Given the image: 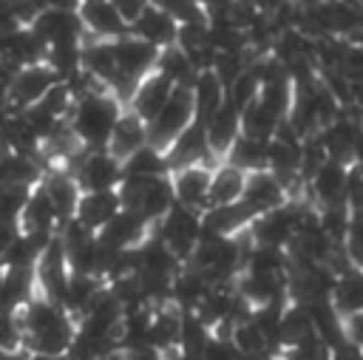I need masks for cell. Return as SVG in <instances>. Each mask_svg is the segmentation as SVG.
I'll use <instances>...</instances> for the list:
<instances>
[{"label":"cell","instance_id":"3","mask_svg":"<svg viewBox=\"0 0 363 360\" xmlns=\"http://www.w3.org/2000/svg\"><path fill=\"white\" fill-rule=\"evenodd\" d=\"M119 196H122V204L128 210H136L150 224H156L176 204L170 173H162V176H125L119 181Z\"/></svg>","mask_w":363,"mask_h":360},{"label":"cell","instance_id":"21","mask_svg":"<svg viewBox=\"0 0 363 360\" xmlns=\"http://www.w3.org/2000/svg\"><path fill=\"white\" fill-rule=\"evenodd\" d=\"M122 207L125 204H122L119 187H111V190H82L79 204H77V218L85 221L94 230H102Z\"/></svg>","mask_w":363,"mask_h":360},{"label":"cell","instance_id":"33","mask_svg":"<svg viewBox=\"0 0 363 360\" xmlns=\"http://www.w3.org/2000/svg\"><path fill=\"white\" fill-rule=\"evenodd\" d=\"M156 71L164 74L167 79H173L176 85H190L199 68H196V62L190 60V54H187L179 43H170V45H162V48H159Z\"/></svg>","mask_w":363,"mask_h":360},{"label":"cell","instance_id":"12","mask_svg":"<svg viewBox=\"0 0 363 360\" xmlns=\"http://www.w3.org/2000/svg\"><path fill=\"white\" fill-rule=\"evenodd\" d=\"M349 167L346 162L337 159H326L303 184V190L309 193V198L318 207L326 204H346V187H349Z\"/></svg>","mask_w":363,"mask_h":360},{"label":"cell","instance_id":"47","mask_svg":"<svg viewBox=\"0 0 363 360\" xmlns=\"http://www.w3.org/2000/svg\"><path fill=\"white\" fill-rule=\"evenodd\" d=\"M352 164L363 167V128H360V133H357V145H354V162H352Z\"/></svg>","mask_w":363,"mask_h":360},{"label":"cell","instance_id":"19","mask_svg":"<svg viewBox=\"0 0 363 360\" xmlns=\"http://www.w3.org/2000/svg\"><path fill=\"white\" fill-rule=\"evenodd\" d=\"M252 218H255V210L247 201L216 204L201 210V230L204 235H238L252 224Z\"/></svg>","mask_w":363,"mask_h":360},{"label":"cell","instance_id":"17","mask_svg":"<svg viewBox=\"0 0 363 360\" xmlns=\"http://www.w3.org/2000/svg\"><path fill=\"white\" fill-rule=\"evenodd\" d=\"M167 156V167L176 170L182 164H193V162H221L213 150H210V142H207V130H204V122L196 119L190 128L182 130V136L164 150Z\"/></svg>","mask_w":363,"mask_h":360},{"label":"cell","instance_id":"27","mask_svg":"<svg viewBox=\"0 0 363 360\" xmlns=\"http://www.w3.org/2000/svg\"><path fill=\"white\" fill-rule=\"evenodd\" d=\"M332 303L343 317H352L354 312H363V266L349 264L335 275Z\"/></svg>","mask_w":363,"mask_h":360},{"label":"cell","instance_id":"28","mask_svg":"<svg viewBox=\"0 0 363 360\" xmlns=\"http://www.w3.org/2000/svg\"><path fill=\"white\" fill-rule=\"evenodd\" d=\"M244 184H247V170L233 164V162H218L213 167V181H210V198H207V207H216V204H233V201H241L244 196Z\"/></svg>","mask_w":363,"mask_h":360},{"label":"cell","instance_id":"13","mask_svg":"<svg viewBox=\"0 0 363 360\" xmlns=\"http://www.w3.org/2000/svg\"><path fill=\"white\" fill-rule=\"evenodd\" d=\"M150 230H153V224L147 218H142L136 210L122 207L102 230H96V235L102 244H108L113 249H133L150 235Z\"/></svg>","mask_w":363,"mask_h":360},{"label":"cell","instance_id":"42","mask_svg":"<svg viewBox=\"0 0 363 360\" xmlns=\"http://www.w3.org/2000/svg\"><path fill=\"white\" fill-rule=\"evenodd\" d=\"M201 360H247V357L241 354V349L235 346V340H233L230 334H218V332H216V334L210 337V343H207Z\"/></svg>","mask_w":363,"mask_h":360},{"label":"cell","instance_id":"40","mask_svg":"<svg viewBox=\"0 0 363 360\" xmlns=\"http://www.w3.org/2000/svg\"><path fill=\"white\" fill-rule=\"evenodd\" d=\"M34 187L17 184V181H0V218H20L28 196Z\"/></svg>","mask_w":363,"mask_h":360},{"label":"cell","instance_id":"22","mask_svg":"<svg viewBox=\"0 0 363 360\" xmlns=\"http://www.w3.org/2000/svg\"><path fill=\"white\" fill-rule=\"evenodd\" d=\"M20 230L23 232H34V235H57L60 230V215L48 198V193L43 190V184H37L20 213Z\"/></svg>","mask_w":363,"mask_h":360},{"label":"cell","instance_id":"51","mask_svg":"<svg viewBox=\"0 0 363 360\" xmlns=\"http://www.w3.org/2000/svg\"><path fill=\"white\" fill-rule=\"evenodd\" d=\"M278 360H292V357H286V354H278Z\"/></svg>","mask_w":363,"mask_h":360},{"label":"cell","instance_id":"25","mask_svg":"<svg viewBox=\"0 0 363 360\" xmlns=\"http://www.w3.org/2000/svg\"><path fill=\"white\" fill-rule=\"evenodd\" d=\"M145 145H147V122H145L139 113H133L130 108H125L105 147H108L116 159L125 162L128 156H133V153H136L139 147H145Z\"/></svg>","mask_w":363,"mask_h":360},{"label":"cell","instance_id":"1","mask_svg":"<svg viewBox=\"0 0 363 360\" xmlns=\"http://www.w3.org/2000/svg\"><path fill=\"white\" fill-rule=\"evenodd\" d=\"M23 323V349L65 357L68 346L77 334V317L48 295L37 289V295L20 309Z\"/></svg>","mask_w":363,"mask_h":360},{"label":"cell","instance_id":"8","mask_svg":"<svg viewBox=\"0 0 363 360\" xmlns=\"http://www.w3.org/2000/svg\"><path fill=\"white\" fill-rule=\"evenodd\" d=\"M40 40L48 45L54 43H79V40H88V31L82 26V17L77 9H57V6H43L31 23H28Z\"/></svg>","mask_w":363,"mask_h":360},{"label":"cell","instance_id":"41","mask_svg":"<svg viewBox=\"0 0 363 360\" xmlns=\"http://www.w3.org/2000/svg\"><path fill=\"white\" fill-rule=\"evenodd\" d=\"M0 349H23V323H20V312H9L0 309Z\"/></svg>","mask_w":363,"mask_h":360},{"label":"cell","instance_id":"44","mask_svg":"<svg viewBox=\"0 0 363 360\" xmlns=\"http://www.w3.org/2000/svg\"><path fill=\"white\" fill-rule=\"evenodd\" d=\"M113 6H116V11L122 14V20L130 26V23L150 6V0H113Z\"/></svg>","mask_w":363,"mask_h":360},{"label":"cell","instance_id":"7","mask_svg":"<svg viewBox=\"0 0 363 360\" xmlns=\"http://www.w3.org/2000/svg\"><path fill=\"white\" fill-rule=\"evenodd\" d=\"M65 170H71L77 176L82 190H111V187H119V181L125 179L122 159H116L108 147L79 150Z\"/></svg>","mask_w":363,"mask_h":360},{"label":"cell","instance_id":"30","mask_svg":"<svg viewBox=\"0 0 363 360\" xmlns=\"http://www.w3.org/2000/svg\"><path fill=\"white\" fill-rule=\"evenodd\" d=\"M210 286H213V283L207 281V275H204V272H199L196 266L184 264V266L176 272V278H173L170 300H173L179 309L193 312V309L201 303V298L210 292Z\"/></svg>","mask_w":363,"mask_h":360},{"label":"cell","instance_id":"18","mask_svg":"<svg viewBox=\"0 0 363 360\" xmlns=\"http://www.w3.org/2000/svg\"><path fill=\"white\" fill-rule=\"evenodd\" d=\"M286 198H289V187H286L269 167H264V170H250V173H247V184H244L241 201H247V204L255 210V215L264 213V210H272V207L284 204Z\"/></svg>","mask_w":363,"mask_h":360},{"label":"cell","instance_id":"15","mask_svg":"<svg viewBox=\"0 0 363 360\" xmlns=\"http://www.w3.org/2000/svg\"><path fill=\"white\" fill-rule=\"evenodd\" d=\"M82 26L88 31V37H99V40H116L122 34L130 31V26L122 20V14L116 11L113 0H79L77 6Z\"/></svg>","mask_w":363,"mask_h":360},{"label":"cell","instance_id":"48","mask_svg":"<svg viewBox=\"0 0 363 360\" xmlns=\"http://www.w3.org/2000/svg\"><path fill=\"white\" fill-rule=\"evenodd\" d=\"M23 354H26V349H17V351H11V349H0V360H23Z\"/></svg>","mask_w":363,"mask_h":360},{"label":"cell","instance_id":"39","mask_svg":"<svg viewBox=\"0 0 363 360\" xmlns=\"http://www.w3.org/2000/svg\"><path fill=\"white\" fill-rule=\"evenodd\" d=\"M74 102H77V96H74L71 85H68L65 79H57V82L43 94V99H40L37 105H43V108H45L51 116H57V119H68L71 111H74Z\"/></svg>","mask_w":363,"mask_h":360},{"label":"cell","instance_id":"20","mask_svg":"<svg viewBox=\"0 0 363 360\" xmlns=\"http://www.w3.org/2000/svg\"><path fill=\"white\" fill-rule=\"evenodd\" d=\"M204 130H207V142L210 150L224 159L230 153V147L235 145V139L241 136V111L230 102H224L221 108H216L207 119H204Z\"/></svg>","mask_w":363,"mask_h":360},{"label":"cell","instance_id":"37","mask_svg":"<svg viewBox=\"0 0 363 360\" xmlns=\"http://www.w3.org/2000/svg\"><path fill=\"white\" fill-rule=\"evenodd\" d=\"M244 269L252 272H289V252L286 247H269V244H252Z\"/></svg>","mask_w":363,"mask_h":360},{"label":"cell","instance_id":"49","mask_svg":"<svg viewBox=\"0 0 363 360\" xmlns=\"http://www.w3.org/2000/svg\"><path fill=\"white\" fill-rule=\"evenodd\" d=\"M23 360H65V357H54V354H40V351H26Z\"/></svg>","mask_w":363,"mask_h":360},{"label":"cell","instance_id":"23","mask_svg":"<svg viewBox=\"0 0 363 360\" xmlns=\"http://www.w3.org/2000/svg\"><path fill=\"white\" fill-rule=\"evenodd\" d=\"M130 31H133L136 37H142V40H147V43H153V45L162 48V45L176 43L179 20H176L170 11H164L162 6L150 3V6L130 23Z\"/></svg>","mask_w":363,"mask_h":360},{"label":"cell","instance_id":"16","mask_svg":"<svg viewBox=\"0 0 363 360\" xmlns=\"http://www.w3.org/2000/svg\"><path fill=\"white\" fill-rule=\"evenodd\" d=\"M235 289L252 303H269V300H281L289 298V272L278 275V272H252V269H241L235 278Z\"/></svg>","mask_w":363,"mask_h":360},{"label":"cell","instance_id":"26","mask_svg":"<svg viewBox=\"0 0 363 360\" xmlns=\"http://www.w3.org/2000/svg\"><path fill=\"white\" fill-rule=\"evenodd\" d=\"M190 91H193V102H196V119H201V122L216 108H221L227 102V85L216 74V68H199L190 82Z\"/></svg>","mask_w":363,"mask_h":360},{"label":"cell","instance_id":"38","mask_svg":"<svg viewBox=\"0 0 363 360\" xmlns=\"http://www.w3.org/2000/svg\"><path fill=\"white\" fill-rule=\"evenodd\" d=\"M252 60H255V57H252ZM258 94H261V77H258L255 65L250 62V65L227 85V102L235 105L238 111H244L247 105H252V102L258 99Z\"/></svg>","mask_w":363,"mask_h":360},{"label":"cell","instance_id":"24","mask_svg":"<svg viewBox=\"0 0 363 360\" xmlns=\"http://www.w3.org/2000/svg\"><path fill=\"white\" fill-rule=\"evenodd\" d=\"M182 320H184V309H179L173 300L162 303L153 309V320H150V334L147 343L164 354H173L179 349V337H182Z\"/></svg>","mask_w":363,"mask_h":360},{"label":"cell","instance_id":"4","mask_svg":"<svg viewBox=\"0 0 363 360\" xmlns=\"http://www.w3.org/2000/svg\"><path fill=\"white\" fill-rule=\"evenodd\" d=\"M113 54H116V65H119V85H116L113 91H116V94L125 99V105H128V99H130L136 82H139L145 74H150V71L156 68L159 45H153V43L136 37L133 31H128V34H122V37L113 40Z\"/></svg>","mask_w":363,"mask_h":360},{"label":"cell","instance_id":"50","mask_svg":"<svg viewBox=\"0 0 363 360\" xmlns=\"http://www.w3.org/2000/svg\"><path fill=\"white\" fill-rule=\"evenodd\" d=\"M3 278H6V266L0 264V289H3Z\"/></svg>","mask_w":363,"mask_h":360},{"label":"cell","instance_id":"11","mask_svg":"<svg viewBox=\"0 0 363 360\" xmlns=\"http://www.w3.org/2000/svg\"><path fill=\"white\" fill-rule=\"evenodd\" d=\"M216 164L218 162H193V164H182V167L170 170V184H173L176 201L184 207H193V210H204L207 198H210V181H213Z\"/></svg>","mask_w":363,"mask_h":360},{"label":"cell","instance_id":"2","mask_svg":"<svg viewBox=\"0 0 363 360\" xmlns=\"http://www.w3.org/2000/svg\"><path fill=\"white\" fill-rule=\"evenodd\" d=\"M125 108L128 105L116 91H111L108 85H99L74 102L68 122L77 139L82 142V147H105Z\"/></svg>","mask_w":363,"mask_h":360},{"label":"cell","instance_id":"29","mask_svg":"<svg viewBox=\"0 0 363 360\" xmlns=\"http://www.w3.org/2000/svg\"><path fill=\"white\" fill-rule=\"evenodd\" d=\"M34 295H37V269L6 266V278L0 289V309L20 312Z\"/></svg>","mask_w":363,"mask_h":360},{"label":"cell","instance_id":"46","mask_svg":"<svg viewBox=\"0 0 363 360\" xmlns=\"http://www.w3.org/2000/svg\"><path fill=\"white\" fill-rule=\"evenodd\" d=\"M128 360H170V354H164L153 346H142L136 351H128Z\"/></svg>","mask_w":363,"mask_h":360},{"label":"cell","instance_id":"6","mask_svg":"<svg viewBox=\"0 0 363 360\" xmlns=\"http://www.w3.org/2000/svg\"><path fill=\"white\" fill-rule=\"evenodd\" d=\"M153 232L187 264L190 255L196 252L204 230H201V210H193V207H184V204H173L156 224H153Z\"/></svg>","mask_w":363,"mask_h":360},{"label":"cell","instance_id":"35","mask_svg":"<svg viewBox=\"0 0 363 360\" xmlns=\"http://www.w3.org/2000/svg\"><path fill=\"white\" fill-rule=\"evenodd\" d=\"M213 326L204 323L196 312H184V320H182V337H179V354L184 357H193V360H201L210 337H213Z\"/></svg>","mask_w":363,"mask_h":360},{"label":"cell","instance_id":"10","mask_svg":"<svg viewBox=\"0 0 363 360\" xmlns=\"http://www.w3.org/2000/svg\"><path fill=\"white\" fill-rule=\"evenodd\" d=\"M295 224H298V207H295V198L289 196L284 204L258 213L250 224V235L255 244L289 247V241L295 235Z\"/></svg>","mask_w":363,"mask_h":360},{"label":"cell","instance_id":"9","mask_svg":"<svg viewBox=\"0 0 363 360\" xmlns=\"http://www.w3.org/2000/svg\"><path fill=\"white\" fill-rule=\"evenodd\" d=\"M60 79V74L45 62H28V65H20L17 74L11 77V85H9V105L11 111H23L34 102L43 99V94Z\"/></svg>","mask_w":363,"mask_h":360},{"label":"cell","instance_id":"31","mask_svg":"<svg viewBox=\"0 0 363 360\" xmlns=\"http://www.w3.org/2000/svg\"><path fill=\"white\" fill-rule=\"evenodd\" d=\"M105 289V281L96 278V275H88V272H71L68 275V286H65V295H62V306L79 320L91 303L96 300V295Z\"/></svg>","mask_w":363,"mask_h":360},{"label":"cell","instance_id":"32","mask_svg":"<svg viewBox=\"0 0 363 360\" xmlns=\"http://www.w3.org/2000/svg\"><path fill=\"white\" fill-rule=\"evenodd\" d=\"M230 337L235 340V346L241 349V354H244L247 360H258V357H278V349L272 346L269 334H267V332H264L252 317H247V320L235 323V326H233V332H230Z\"/></svg>","mask_w":363,"mask_h":360},{"label":"cell","instance_id":"43","mask_svg":"<svg viewBox=\"0 0 363 360\" xmlns=\"http://www.w3.org/2000/svg\"><path fill=\"white\" fill-rule=\"evenodd\" d=\"M346 255L352 264L363 266V210L360 213H352V227H349V235H346V244H343Z\"/></svg>","mask_w":363,"mask_h":360},{"label":"cell","instance_id":"34","mask_svg":"<svg viewBox=\"0 0 363 360\" xmlns=\"http://www.w3.org/2000/svg\"><path fill=\"white\" fill-rule=\"evenodd\" d=\"M267 156H269V139L241 133L224 159L238 164V167H244L250 173V170H264L267 167Z\"/></svg>","mask_w":363,"mask_h":360},{"label":"cell","instance_id":"14","mask_svg":"<svg viewBox=\"0 0 363 360\" xmlns=\"http://www.w3.org/2000/svg\"><path fill=\"white\" fill-rule=\"evenodd\" d=\"M173 91H176V82L167 79L164 74H159V71L153 68L150 74H145V77L136 82V88H133V94H130V99H128V108H130L133 113H139L145 122H150V119L164 108V102L173 96Z\"/></svg>","mask_w":363,"mask_h":360},{"label":"cell","instance_id":"45","mask_svg":"<svg viewBox=\"0 0 363 360\" xmlns=\"http://www.w3.org/2000/svg\"><path fill=\"white\" fill-rule=\"evenodd\" d=\"M23 230H20V221H14V218H0V255L14 244V238L20 235Z\"/></svg>","mask_w":363,"mask_h":360},{"label":"cell","instance_id":"5","mask_svg":"<svg viewBox=\"0 0 363 360\" xmlns=\"http://www.w3.org/2000/svg\"><path fill=\"white\" fill-rule=\"evenodd\" d=\"M196 122V102L190 85H176L173 96L164 102V108L147 122V142L159 150H167L184 128Z\"/></svg>","mask_w":363,"mask_h":360},{"label":"cell","instance_id":"36","mask_svg":"<svg viewBox=\"0 0 363 360\" xmlns=\"http://www.w3.org/2000/svg\"><path fill=\"white\" fill-rule=\"evenodd\" d=\"M122 167H125V176H162V173H170L164 150L153 147L150 142L145 147H139L133 156H128L122 162Z\"/></svg>","mask_w":363,"mask_h":360}]
</instances>
